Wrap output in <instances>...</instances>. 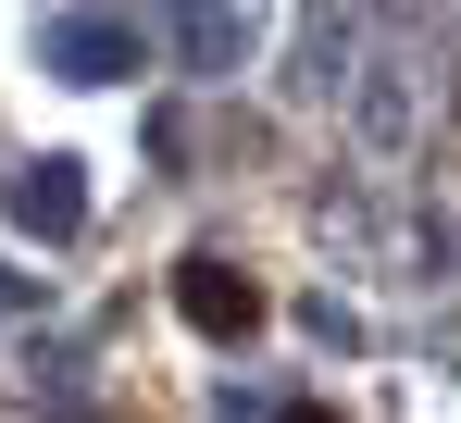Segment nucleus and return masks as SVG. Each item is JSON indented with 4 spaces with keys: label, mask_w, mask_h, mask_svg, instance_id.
I'll return each mask as SVG.
<instances>
[{
    "label": "nucleus",
    "mask_w": 461,
    "mask_h": 423,
    "mask_svg": "<svg viewBox=\"0 0 461 423\" xmlns=\"http://www.w3.org/2000/svg\"><path fill=\"white\" fill-rule=\"evenodd\" d=\"M175 311L200 324V337H262V274L249 262H225V249H200V262H175Z\"/></svg>",
    "instance_id": "nucleus-1"
},
{
    "label": "nucleus",
    "mask_w": 461,
    "mask_h": 423,
    "mask_svg": "<svg viewBox=\"0 0 461 423\" xmlns=\"http://www.w3.org/2000/svg\"><path fill=\"white\" fill-rule=\"evenodd\" d=\"M287 423H337V411H287Z\"/></svg>",
    "instance_id": "nucleus-2"
}]
</instances>
